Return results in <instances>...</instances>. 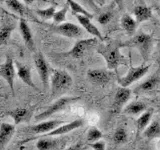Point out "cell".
I'll list each match as a JSON object with an SVG mask.
<instances>
[{
  "label": "cell",
  "mask_w": 160,
  "mask_h": 150,
  "mask_svg": "<svg viewBox=\"0 0 160 150\" xmlns=\"http://www.w3.org/2000/svg\"><path fill=\"white\" fill-rule=\"evenodd\" d=\"M0 97H3V95H1V94H0Z\"/></svg>",
  "instance_id": "cell-39"
},
{
  "label": "cell",
  "mask_w": 160,
  "mask_h": 150,
  "mask_svg": "<svg viewBox=\"0 0 160 150\" xmlns=\"http://www.w3.org/2000/svg\"><path fill=\"white\" fill-rule=\"evenodd\" d=\"M127 139H128V135H127L126 130L122 127L117 128L113 135V141L116 144H122L126 142Z\"/></svg>",
  "instance_id": "cell-29"
},
{
  "label": "cell",
  "mask_w": 160,
  "mask_h": 150,
  "mask_svg": "<svg viewBox=\"0 0 160 150\" xmlns=\"http://www.w3.org/2000/svg\"><path fill=\"white\" fill-rule=\"evenodd\" d=\"M19 30L20 33L22 35L23 41L26 45V47L30 50V51H35V43H34V39L32 36V32L30 30V27L27 23V21L25 19H21L19 22Z\"/></svg>",
  "instance_id": "cell-17"
},
{
  "label": "cell",
  "mask_w": 160,
  "mask_h": 150,
  "mask_svg": "<svg viewBox=\"0 0 160 150\" xmlns=\"http://www.w3.org/2000/svg\"><path fill=\"white\" fill-rule=\"evenodd\" d=\"M160 87V75L155 73L151 75L147 79H145L143 82H141L139 85H137L134 88V93L136 94H148L157 91Z\"/></svg>",
  "instance_id": "cell-11"
},
{
  "label": "cell",
  "mask_w": 160,
  "mask_h": 150,
  "mask_svg": "<svg viewBox=\"0 0 160 150\" xmlns=\"http://www.w3.org/2000/svg\"><path fill=\"white\" fill-rule=\"evenodd\" d=\"M68 11V5L65 4V6L60 9L59 11H56L53 16V21L55 23V25H58V24H61L64 23L65 21V18H66V14Z\"/></svg>",
  "instance_id": "cell-32"
},
{
  "label": "cell",
  "mask_w": 160,
  "mask_h": 150,
  "mask_svg": "<svg viewBox=\"0 0 160 150\" xmlns=\"http://www.w3.org/2000/svg\"><path fill=\"white\" fill-rule=\"evenodd\" d=\"M97 44V38H87V39H80L74 44V46L70 51L64 53L63 55L71 56L73 58L82 57L89 48H91L93 45Z\"/></svg>",
  "instance_id": "cell-9"
},
{
  "label": "cell",
  "mask_w": 160,
  "mask_h": 150,
  "mask_svg": "<svg viewBox=\"0 0 160 150\" xmlns=\"http://www.w3.org/2000/svg\"><path fill=\"white\" fill-rule=\"evenodd\" d=\"M103 137V134L100 130L96 127H91L88 130L87 133V141L89 143H94L99 141Z\"/></svg>",
  "instance_id": "cell-30"
},
{
  "label": "cell",
  "mask_w": 160,
  "mask_h": 150,
  "mask_svg": "<svg viewBox=\"0 0 160 150\" xmlns=\"http://www.w3.org/2000/svg\"><path fill=\"white\" fill-rule=\"evenodd\" d=\"M150 68V65H140L138 67H131L129 69L128 73L125 76L118 78V83L123 88H128L131 84L134 82L138 81L139 79H141L143 76L146 75L148 70Z\"/></svg>",
  "instance_id": "cell-5"
},
{
  "label": "cell",
  "mask_w": 160,
  "mask_h": 150,
  "mask_svg": "<svg viewBox=\"0 0 160 150\" xmlns=\"http://www.w3.org/2000/svg\"><path fill=\"white\" fill-rule=\"evenodd\" d=\"M88 146L91 147L93 150H106L105 149V142L102 140H99L94 143H88Z\"/></svg>",
  "instance_id": "cell-34"
},
{
  "label": "cell",
  "mask_w": 160,
  "mask_h": 150,
  "mask_svg": "<svg viewBox=\"0 0 160 150\" xmlns=\"http://www.w3.org/2000/svg\"><path fill=\"white\" fill-rule=\"evenodd\" d=\"M15 28V22L6 21L0 26V48L7 44L10 39V35Z\"/></svg>",
  "instance_id": "cell-22"
},
{
  "label": "cell",
  "mask_w": 160,
  "mask_h": 150,
  "mask_svg": "<svg viewBox=\"0 0 160 150\" xmlns=\"http://www.w3.org/2000/svg\"><path fill=\"white\" fill-rule=\"evenodd\" d=\"M153 37L150 34H147L143 31H139L127 41L120 43V46L122 47H133L136 48L140 55H141L144 62L148 61V59L151 55V51L153 48Z\"/></svg>",
  "instance_id": "cell-1"
},
{
  "label": "cell",
  "mask_w": 160,
  "mask_h": 150,
  "mask_svg": "<svg viewBox=\"0 0 160 150\" xmlns=\"http://www.w3.org/2000/svg\"><path fill=\"white\" fill-rule=\"evenodd\" d=\"M59 150H64V149H62V148H61V149H59Z\"/></svg>",
  "instance_id": "cell-40"
},
{
  "label": "cell",
  "mask_w": 160,
  "mask_h": 150,
  "mask_svg": "<svg viewBox=\"0 0 160 150\" xmlns=\"http://www.w3.org/2000/svg\"><path fill=\"white\" fill-rule=\"evenodd\" d=\"M15 132V125L9 123L0 124V150H4Z\"/></svg>",
  "instance_id": "cell-18"
},
{
  "label": "cell",
  "mask_w": 160,
  "mask_h": 150,
  "mask_svg": "<svg viewBox=\"0 0 160 150\" xmlns=\"http://www.w3.org/2000/svg\"><path fill=\"white\" fill-rule=\"evenodd\" d=\"M35 12H36V14L38 15V16L41 17L42 19L48 20V19L53 18L55 12H56V10H55L54 6H50V7L45 8V9H36V11Z\"/></svg>",
  "instance_id": "cell-31"
},
{
  "label": "cell",
  "mask_w": 160,
  "mask_h": 150,
  "mask_svg": "<svg viewBox=\"0 0 160 150\" xmlns=\"http://www.w3.org/2000/svg\"><path fill=\"white\" fill-rule=\"evenodd\" d=\"M112 18H113V12L111 10H106V11L99 13L96 19H97L98 23H100L101 25H106L111 21Z\"/></svg>",
  "instance_id": "cell-33"
},
{
  "label": "cell",
  "mask_w": 160,
  "mask_h": 150,
  "mask_svg": "<svg viewBox=\"0 0 160 150\" xmlns=\"http://www.w3.org/2000/svg\"><path fill=\"white\" fill-rule=\"evenodd\" d=\"M143 136L146 139H154L160 137V122L159 120H154L144 129Z\"/></svg>",
  "instance_id": "cell-25"
},
{
  "label": "cell",
  "mask_w": 160,
  "mask_h": 150,
  "mask_svg": "<svg viewBox=\"0 0 160 150\" xmlns=\"http://www.w3.org/2000/svg\"><path fill=\"white\" fill-rule=\"evenodd\" d=\"M71 75L64 70L54 69L51 75V97H57L65 93L72 86Z\"/></svg>",
  "instance_id": "cell-3"
},
{
  "label": "cell",
  "mask_w": 160,
  "mask_h": 150,
  "mask_svg": "<svg viewBox=\"0 0 160 150\" xmlns=\"http://www.w3.org/2000/svg\"><path fill=\"white\" fill-rule=\"evenodd\" d=\"M131 93L132 91L129 88L119 87L116 90V93H115V96L113 99V103L111 106V113L117 114L119 112H121L125 103L131 97Z\"/></svg>",
  "instance_id": "cell-13"
},
{
  "label": "cell",
  "mask_w": 160,
  "mask_h": 150,
  "mask_svg": "<svg viewBox=\"0 0 160 150\" xmlns=\"http://www.w3.org/2000/svg\"><path fill=\"white\" fill-rule=\"evenodd\" d=\"M74 16L77 18L78 22L81 24V26L86 30L89 34L93 35L95 38H97L99 40H101V41H103L104 38L102 36L101 32H100L99 29L91 22V19L85 17V16H82V15H78V14H74Z\"/></svg>",
  "instance_id": "cell-19"
},
{
  "label": "cell",
  "mask_w": 160,
  "mask_h": 150,
  "mask_svg": "<svg viewBox=\"0 0 160 150\" xmlns=\"http://www.w3.org/2000/svg\"><path fill=\"white\" fill-rule=\"evenodd\" d=\"M133 15L135 16V21L138 23H141L144 21H147L150 18H152V9L146 5V3L141 1L139 4L135 5L133 10Z\"/></svg>",
  "instance_id": "cell-16"
},
{
  "label": "cell",
  "mask_w": 160,
  "mask_h": 150,
  "mask_svg": "<svg viewBox=\"0 0 160 150\" xmlns=\"http://www.w3.org/2000/svg\"><path fill=\"white\" fill-rule=\"evenodd\" d=\"M154 10L157 12V14L160 16V4H158V5H154Z\"/></svg>",
  "instance_id": "cell-37"
},
{
  "label": "cell",
  "mask_w": 160,
  "mask_h": 150,
  "mask_svg": "<svg viewBox=\"0 0 160 150\" xmlns=\"http://www.w3.org/2000/svg\"><path fill=\"white\" fill-rule=\"evenodd\" d=\"M15 75H16V71H15L13 59L10 56H7L5 62L0 66V76H1L3 79H5V81L8 83L12 92H14Z\"/></svg>",
  "instance_id": "cell-14"
},
{
  "label": "cell",
  "mask_w": 160,
  "mask_h": 150,
  "mask_svg": "<svg viewBox=\"0 0 160 150\" xmlns=\"http://www.w3.org/2000/svg\"><path fill=\"white\" fill-rule=\"evenodd\" d=\"M5 4L7 5V7L12 10L13 12L17 13L21 16H24L26 14V10H25V6L22 2L18 1V0H6Z\"/></svg>",
  "instance_id": "cell-27"
},
{
  "label": "cell",
  "mask_w": 160,
  "mask_h": 150,
  "mask_svg": "<svg viewBox=\"0 0 160 150\" xmlns=\"http://www.w3.org/2000/svg\"><path fill=\"white\" fill-rule=\"evenodd\" d=\"M34 64L36 67L38 74L41 79V82L44 88H47L49 85L50 77V67L46 61V59L42 55L41 52H37L34 56Z\"/></svg>",
  "instance_id": "cell-8"
},
{
  "label": "cell",
  "mask_w": 160,
  "mask_h": 150,
  "mask_svg": "<svg viewBox=\"0 0 160 150\" xmlns=\"http://www.w3.org/2000/svg\"><path fill=\"white\" fill-rule=\"evenodd\" d=\"M147 110L146 104L142 101H133L129 103L126 107L123 109L124 114L128 115H138L141 112H145Z\"/></svg>",
  "instance_id": "cell-23"
},
{
  "label": "cell",
  "mask_w": 160,
  "mask_h": 150,
  "mask_svg": "<svg viewBox=\"0 0 160 150\" xmlns=\"http://www.w3.org/2000/svg\"><path fill=\"white\" fill-rule=\"evenodd\" d=\"M120 23H121V27L123 28L124 31L127 33L128 36L132 37L135 34V31H136V28H137V22L135 21V19L132 18L129 14L125 13L121 17Z\"/></svg>",
  "instance_id": "cell-21"
},
{
  "label": "cell",
  "mask_w": 160,
  "mask_h": 150,
  "mask_svg": "<svg viewBox=\"0 0 160 150\" xmlns=\"http://www.w3.org/2000/svg\"><path fill=\"white\" fill-rule=\"evenodd\" d=\"M57 141L56 140H50V139H38L36 143V147L38 150H52L56 147Z\"/></svg>",
  "instance_id": "cell-28"
},
{
  "label": "cell",
  "mask_w": 160,
  "mask_h": 150,
  "mask_svg": "<svg viewBox=\"0 0 160 150\" xmlns=\"http://www.w3.org/2000/svg\"><path fill=\"white\" fill-rule=\"evenodd\" d=\"M61 124H66L65 121H62V120H45V121H42L38 124L32 125V126H29L27 128L28 132L33 133V134H46L52 130L56 129L57 127L61 126Z\"/></svg>",
  "instance_id": "cell-12"
},
{
  "label": "cell",
  "mask_w": 160,
  "mask_h": 150,
  "mask_svg": "<svg viewBox=\"0 0 160 150\" xmlns=\"http://www.w3.org/2000/svg\"><path fill=\"white\" fill-rule=\"evenodd\" d=\"M87 76L93 84L104 87L110 82L113 73L107 69H90L87 72Z\"/></svg>",
  "instance_id": "cell-10"
},
{
  "label": "cell",
  "mask_w": 160,
  "mask_h": 150,
  "mask_svg": "<svg viewBox=\"0 0 160 150\" xmlns=\"http://www.w3.org/2000/svg\"><path fill=\"white\" fill-rule=\"evenodd\" d=\"M81 149H82V144L77 143V144H74V145H72V146L66 148L65 150H81Z\"/></svg>",
  "instance_id": "cell-35"
},
{
  "label": "cell",
  "mask_w": 160,
  "mask_h": 150,
  "mask_svg": "<svg viewBox=\"0 0 160 150\" xmlns=\"http://www.w3.org/2000/svg\"><path fill=\"white\" fill-rule=\"evenodd\" d=\"M66 4L71 8L72 10V14H78V15H82V16H85L87 18L92 19L93 18V14L90 13L88 10H86L84 7H82L79 3H77L76 1H73V0H67Z\"/></svg>",
  "instance_id": "cell-26"
},
{
  "label": "cell",
  "mask_w": 160,
  "mask_h": 150,
  "mask_svg": "<svg viewBox=\"0 0 160 150\" xmlns=\"http://www.w3.org/2000/svg\"><path fill=\"white\" fill-rule=\"evenodd\" d=\"M141 150H148V149H147V148H146V147H143V148H142V149H141Z\"/></svg>",
  "instance_id": "cell-38"
},
{
  "label": "cell",
  "mask_w": 160,
  "mask_h": 150,
  "mask_svg": "<svg viewBox=\"0 0 160 150\" xmlns=\"http://www.w3.org/2000/svg\"><path fill=\"white\" fill-rule=\"evenodd\" d=\"M33 113L32 108H26V107H17L15 109L8 110L5 112V115L10 116L14 121V125H17L22 122H27L30 120Z\"/></svg>",
  "instance_id": "cell-15"
},
{
  "label": "cell",
  "mask_w": 160,
  "mask_h": 150,
  "mask_svg": "<svg viewBox=\"0 0 160 150\" xmlns=\"http://www.w3.org/2000/svg\"><path fill=\"white\" fill-rule=\"evenodd\" d=\"M50 30L54 33L69 38H81L84 35V31L81 27L70 22H64L58 25H51Z\"/></svg>",
  "instance_id": "cell-6"
},
{
  "label": "cell",
  "mask_w": 160,
  "mask_h": 150,
  "mask_svg": "<svg viewBox=\"0 0 160 150\" xmlns=\"http://www.w3.org/2000/svg\"><path fill=\"white\" fill-rule=\"evenodd\" d=\"M84 124V119H76L74 120V121H71V122H68L64 125H61V126L57 127L56 129L52 130V131H50L46 134H43V135H40V136L36 137H30V138H27L23 140L21 142V144H24L26 142H29V141H32V140H35V139H40V138H43V137H48V136H57V135H62V134H66V133H69L73 131V130L77 129L79 127H81L82 125Z\"/></svg>",
  "instance_id": "cell-7"
},
{
  "label": "cell",
  "mask_w": 160,
  "mask_h": 150,
  "mask_svg": "<svg viewBox=\"0 0 160 150\" xmlns=\"http://www.w3.org/2000/svg\"><path fill=\"white\" fill-rule=\"evenodd\" d=\"M14 63L16 65V69H17L16 73L18 75V77L21 79L25 84H27L28 86H30L35 90H38V88L35 86V84L33 83L32 76H31V70H30V68L28 66H26V65H24L18 61H15Z\"/></svg>",
  "instance_id": "cell-20"
},
{
  "label": "cell",
  "mask_w": 160,
  "mask_h": 150,
  "mask_svg": "<svg viewBox=\"0 0 160 150\" xmlns=\"http://www.w3.org/2000/svg\"><path fill=\"white\" fill-rule=\"evenodd\" d=\"M156 61H157V65H158V67H159V69H160V42H159V52H158V56H157Z\"/></svg>",
  "instance_id": "cell-36"
},
{
  "label": "cell",
  "mask_w": 160,
  "mask_h": 150,
  "mask_svg": "<svg viewBox=\"0 0 160 150\" xmlns=\"http://www.w3.org/2000/svg\"><path fill=\"white\" fill-rule=\"evenodd\" d=\"M120 43L121 42L119 41H112L106 45L100 44L97 47V52L105 59L108 70L116 69L120 64L123 63L124 57L120 53Z\"/></svg>",
  "instance_id": "cell-2"
},
{
  "label": "cell",
  "mask_w": 160,
  "mask_h": 150,
  "mask_svg": "<svg viewBox=\"0 0 160 150\" xmlns=\"http://www.w3.org/2000/svg\"><path fill=\"white\" fill-rule=\"evenodd\" d=\"M153 110H147V111L143 112L136 120V128H137V135L140 133H142L144 131V129L148 126V124L150 122L152 117Z\"/></svg>",
  "instance_id": "cell-24"
},
{
  "label": "cell",
  "mask_w": 160,
  "mask_h": 150,
  "mask_svg": "<svg viewBox=\"0 0 160 150\" xmlns=\"http://www.w3.org/2000/svg\"><path fill=\"white\" fill-rule=\"evenodd\" d=\"M79 99H80L79 96H77V97L76 96H74V97L66 96V97L59 98L54 103H52L51 105H50V106H48L43 112L36 115V116H35V120H36V121H45L47 118L51 117L53 114L61 111V110L66 108L68 105H70L75 101H77V100H79Z\"/></svg>",
  "instance_id": "cell-4"
}]
</instances>
